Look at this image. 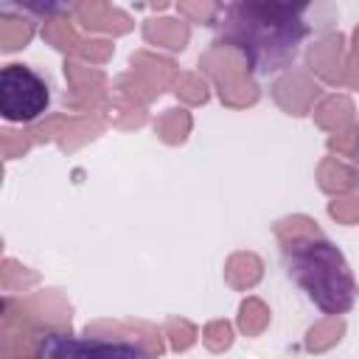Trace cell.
Here are the masks:
<instances>
[{
	"label": "cell",
	"instance_id": "cell-1",
	"mask_svg": "<svg viewBox=\"0 0 359 359\" xmlns=\"http://www.w3.org/2000/svg\"><path fill=\"white\" fill-rule=\"evenodd\" d=\"M309 6L292 3H227L216 8L210 22L216 42L238 50L250 76L278 79L300 59L314 34Z\"/></svg>",
	"mask_w": 359,
	"mask_h": 359
},
{
	"label": "cell",
	"instance_id": "cell-2",
	"mask_svg": "<svg viewBox=\"0 0 359 359\" xmlns=\"http://www.w3.org/2000/svg\"><path fill=\"white\" fill-rule=\"evenodd\" d=\"M283 269L323 314H348L359 297L345 252L325 236H309L283 247Z\"/></svg>",
	"mask_w": 359,
	"mask_h": 359
},
{
	"label": "cell",
	"instance_id": "cell-3",
	"mask_svg": "<svg viewBox=\"0 0 359 359\" xmlns=\"http://www.w3.org/2000/svg\"><path fill=\"white\" fill-rule=\"evenodd\" d=\"M56 104L53 81L31 65H6L0 73V115L8 123H34Z\"/></svg>",
	"mask_w": 359,
	"mask_h": 359
},
{
	"label": "cell",
	"instance_id": "cell-4",
	"mask_svg": "<svg viewBox=\"0 0 359 359\" xmlns=\"http://www.w3.org/2000/svg\"><path fill=\"white\" fill-rule=\"evenodd\" d=\"M31 359H151V353L135 339L45 331L36 339Z\"/></svg>",
	"mask_w": 359,
	"mask_h": 359
},
{
	"label": "cell",
	"instance_id": "cell-5",
	"mask_svg": "<svg viewBox=\"0 0 359 359\" xmlns=\"http://www.w3.org/2000/svg\"><path fill=\"white\" fill-rule=\"evenodd\" d=\"M351 168H353V182H356V188H359V146H356V151H353V163H351Z\"/></svg>",
	"mask_w": 359,
	"mask_h": 359
}]
</instances>
